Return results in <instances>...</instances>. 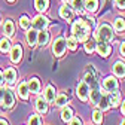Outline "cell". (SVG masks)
Returning <instances> with one entry per match:
<instances>
[{
    "mask_svg": "<svg viewBox=\"0 0 125 125\" xmlns=\"http://www.w3.org/2000/svg\"><path fill=\"white\" fill-rule=\"evenodd\" d=\"M72 30H73V34H74V37L77 39V42H86V40H88V36H89V25H88L85 21H82V20L76 21V22L73 24Z\"/></svg>",
    "mask_w": 125,
    "mask_h": 125,
    "instance_id": "6da1fadb",
    "label": "cell"
},
{
    "mask_svg": "<svg viewBox=\"0 0 125 125\" xmlns=\"http://www.w3.org/2000/svg\"><path fill=\"white\" fill-rule=\"evenodd\" d=\"M20 25H21L24 30H28L30 25H31V20H28L27 17H21V20H20Z\"/></svg>",
    "mask_w": 125,
    "mask_h": 125,
    "instance_id": "4dcf8cb0",
    "label": "cell"
},
{
    "mask_svg": "<svg viewBox=\"0 0 125 125\" xmlns=\"http://www.w3.org/2000/svg\"><path fill=\"white\" fill-rule=\"evenodd\" d=\"M94 51H95V43L91 42V40H88V42L85 43V52H86V54H92Z\"/></svg>",
    "mask_w": 125,
    "mask_h": 125,
    "instance_id": "1f68e13d",
    "label": "cell"
},
{
    "mask_svg": "<svg viewBox=\"0 0 125 125\" xmlns=\"http://www.w3.org/2000/svg\"><path fill=\"white\" fill-rule=\"evenodd\" d=\"M0 125H8V122L5 119H0Z\"/></svg>",
    "mask_w": 125,
    "mask_h": 125,
    "instance_id": "60d3db41",
    "label": "cell"
},
{
    "mask_svg": "<svg viewBox=\"0 0 125 125\" xmlns=\"http://www.w3.org/2000/svg\"><path fill=\"white\" fill-rule=\"evenodd\" d=\"M100 97H101V94H100V91H98L97 88L91 89V104L97 106V104H98V100H100Z\"/></svg>",
    "mask_w": 125,
    "mask_h": 125,
    "instance_id": "484cf974",
    "label": "cell"
},
{
    "mask_svg": "<svg viewBox=\"0 0 125 125\" xmlns=\"http://www.w3.org/2000/svg\"><path fill=\"white\" fill-rule=\"evenodd\" d=\"M95 37L98 42H110L113 39V30L109 24H101L98 28H97V33H95Z\"/></svg>",
    "mask_w": 125,
    "mask_h": 125,
    "instance_id": "7a4b0ae2",
    "label": "cell"
},
{
    "mask_svg": "<svg viewBox=\"0 0 125 125\" xmlns=\"http://www.w3.org/2000/svg\"><path fill=\"white\" fill-rule=\"evenodd\" d=\"M92 121L95 122L97 125L103 124V112L101 110H94L92 112Z\"/></svg>",
    "mask_w": 125,
    "mask_h": 125,
    "instance_id": "f1b7e54d",
    "label": "cell"
},
{
    "mask_svg": "<svg viewBox=\"0 0 125 125\" xmlns=\"http://www.w3.org/2000/svg\"><path fill=\"white\" fill-rule=\"evenodd\" d=\"M3 77H5V81H6L9 85H12V83L15 82V79H17V72H15L13 69H6Z\"/></svg>",
    "mask_w": 125,
    "mask_h": 125,
    "instance_id": "9a60e30c",
    "label": "cell"
},
{
    "mask_svg": "<svg viewBox=\"0 0 125 125\" xmlns=\"http://www.w3.org/2000/svg\"><path fill=\"white\" fill-rule=\"evenodd\" d=\"M28 89H30V92H33V94H37V92H40V82L37 81V79H31L28 83Z\"/></svg>",
    "mask_w": 125,
    "mask_h": 125,
    "instance_id": "44dd1931",
    "label": "cell"
},
{
    "mask_svg": "<svg viewBox=\"0 0 125 125\" xmlns=\"http://www.w3.org/2000/svg\"><path fill=\"white\" fill-rule=\"evenodd\" d=\"M2 103H3V106H5L6 109H10V107L13 106V95H12V92H10L9 89L5 91V95H3Z\"/></svg>",
    "mask_w": 125,
    "mask_h": 125,
    "instance_id": "4fadbf2b",
    "label": "cell"
},
{
    "mask_svg": "<svg viewBox=\"0 0 125 125\" xmlns=\"http://www.w3.org/2000/svg\"><path fill=\"white\" fill-rule=\"evenodd\" d=\"M3 82H5V77H3V73L0 72V86L3 85Z\"/></svg>",
    "mask_w": 125,
    "mask_h": 125,
    "instance_id": "f35d334b",
    "label": "cell"
},
{
    "mask_svg": "<svg viewBox=\"0 0 125 125\" xmlns=\"http://www.w3.org/2000/svg\"><path fill=\"white\" fill-rule=\"evenodd\" d=\"M95 49H97V52H98L100 55H103V57L110 55V52H112L110 45H109V43H106V42H98V45L95 46Z\"/></svg>",
    "mask_w": 125,
    "mask_h": 125,
    "instance_id": "ba28073f",
    "label": "cell"
},
{
    "mask_svg": "<svg viewBox=\"0 0 125 125\" xmlns=\"http://www.w3.org/2000/svg\"><path fill=\"white\" fill-rule=\"evenodd\" d=\"M119 101H121V95L118 91H113L110 95H109V103H110V107H116L119 106Z\"/></svg>",
    "mask_w": 125,
    "mask_h": 125,
    "instance_id": "d6986e66",
    "label": "cell"
},
{
    "mask_svg": "<svg viewBox=\"0 0 125 125\" xmlns=\"http://www.w3.org/2000/svg\"><path fill=\"white\" fill-rule=\"evenodd\" d=\"M103 86H104V89H106V91L113 92V91H116V89H118V81L115 79L113 76H109V77H106V79H104Z\"/></svg>",
    "mask_w": 125,
    "mask_h": 125,
    "instance_id": "5b68a950",
    "label": "cell"
},
{
    "mask_svg": "<svg viewBox=\"0 0 125 125\" xmlns=\"http://www.w3.org/2000/svg\"><path fill=\"white\" fill-rule=\"evenodd\" d=\"M119 52H121V55H122V57H125V42H122V43H121V49H119Z\"/></svg>",
    "mask_w": 125,
    "mask_h": 125,
    "instance_id": "8d00e7d4",
    "label": "cell"
},
{
    "mask_svg": "<svg viewBox=\"0 0 125 125\" xmlns=\"http://www.w3.org/2000/svg\"><path fill=\"white\" fill-rule=\"evenodd\" d=\"M28 125H40V118L37 115H31L28 119Z\"/></svg>",
    "mask_w": 125,
    "mask_h": 125,
    "instance_id": "836d02e7",
    "label": "cell"
},
{
    "mask_svg": "<svg viewBox=\"0 0 125 125\" xmlns=\"http://www.w3.org/2000/svg\"><path fill=\"white\" fill-rule=\"evenodd\" d=\"M3 31H5V34H6L8 37H10V36L15 33V27H13V22H12L10 20H6V22H5V25H3Z\"/></svg>",
    "mask_w": 125,
    "mask_h": 125,
    "instance_id": "ffe728a7",
    "label": "cell"
},
{
    "mask_svg": "<svg viewBox=\"0 0 125 125\" xmlns=\"http://www.w3.org/2000/svg\"><path fill=\"white\" fill-rule=\"evenodd\" d=\"M67 103H69V98H67V95H64V94H61V95H58V97H55V106L57 107H64V106H67Z\"/></svg>",
    "mask_w": 125,
    "mask_h": 125,
    "instance_id": "d4e9b609",
    "label": "cell"
},
{
    "mask_svg": "<svg viewBox=\"0 0 125 125\" xmlns=\"http://www.w3.org/2000/svg\"><path fill=\"white\" fill-rule=\"evenodd\" d=\"M5 91H6V89H3V88H0V103H2V100H3V95H5Z\"/></svg>",
    "mask_w": 125,
    "mask_h": 125,
    "instance_id": "74e56055",
    "label": "cell"
},
{
    "mask_svg": "<svg viewBox=\"0 0 125 125\" xmlns=\"http://www.w3.org/2000/svg\"><path fill=\"white\" fill-rule=\"evenodd\" d=\"M62 2H67V0H62Z\"/></svg>",
    "mask_w": 125,
    "mask_h": 125,
    "instance_id": "ee69618b",
    "label": "cell"
},
{
    "mask_svg": "<svg viewBox=\"0 0 125 125\" xmlns=\"http://www.w3.org/2000/svg\"><path fill=\"white\" fill-rule=\"evenodd\" d=\"M0 51H2V52L10 51V42H9V39H2V40H0Z\"/></svg>",
    "mask_w": 125,
    "mask_h": 125,
    "instance_id": "f546056e",
    "label": "cell"
},
{
    "mask_svg": "<svg viewBox=\"0 0 125 125\" xmlns=\"http://www.w3.org/2000/svg\"><path fill=\"white\" fill-rule=\"evenodd\" d=\"M8 2H13V0H8Z\"/></svg>",
    "mask_w": 125,
    "mask_h": 125,
    "instance_id": "7bdbcfd3",
    "label": "cell"
},
{
    "mask_svg": "<svg viewBox=\"0 0 125 125\" xmlns=\"http://www.w3.org/2000/svg\"><path fill=\"white\" fill-rule=\"evenodd\" d=\"M17 92H18L20 98H22V100H27V98H28V94H30L28 85H27V83H20V86H18Z\"/></svg>",
    "mask_w": 125,
    "mask_h": 125,
    "instance_id": "2e32d148",
    "label": "cell"
},
{
    "mask_svg": "<svg viewBox=\"0 0 125 125\" xmlns=\"http://www.w3.org/2000/svg\"><path fill=\"white\" fill-rule=\"evenodd\" d=\"M72 118H73V110H72L70 107L64 106V109H62V112H61V119L64 121V122H69Z\"/></svg>",
    "mask_w": 125,
    "mask_h": 125,
    "instance_id": "7402d4cb",
    "label": "cell"
},
{
    "mask_svg": "<svg viewBox=\"0 0 125 125\" xmlns=\"http://www.w3.org/2000/svg\"><path fill=\"white\" fill-rule=\"evenodd\" d=\"M55 97H57V92H55V88L48 85L45 89V100L48 101V103H54L55 101Z\"/></svg>",
    "mask_w": 125,
    "mask_h": 125,
    "instance_id": "9c48e42d",
    "label": "cell"
},
{
    "mask_svg": "<svg viewBox=\"0 0 125 125\" xmlns=\"http://www.w3.org/2000/svg\"><path fill=\"white\" fill-rule=\"evenodd\" d=\"M48 42H49V33L46 30H40L39 33H37V43L40 46H45Z\"/></svg>",
    "mask_w": 125,
    "mask_h": 125,
    "instance_id": "5bb4252c",
    "label": "cell"
},
{
    "mask_svg": "<svg viewBox=\"0 0 125 125\" xmlns=\"http://www.w3.org/2000/svg\"><path fill=\"white\" fill-rule=\"evenodd\" d=\"M115 5L119 8V9H125V0H115Z\"/></svg>",
    "mask_w": 125,
    "mask_h": 125,
    "instance_id": "e575fe53",
    "label": "cell"
},
{
    "mask_svg": "<svg viewBox=\"0 0 125 125\" xmlns=\"http://www.w3.org/2000/svg\"><path fill=\"white\" fill-rule=\"evenodd\" d=\"M113 73L118 76V77H124L125 76V64L122 61H116L113 64Z\"/></svg>",
    "mask_w": 125,
    "mask_h": 125,
    "instance_id": "7c38bea8",
    "label": "cell"
},
{
    "mask_svg": "<svg viewBox=\"0 0 125 125\" xmlns=\"http://www.w3.org/2000/svg\"><path fill=\"white\" fill-rule=\"evenodd\" d=\"M48 101H46L45 98H37L36 100V109H37V112L40 115H45L46 112H48Z\"/></svg>",
    "mask_w": 125,
    "mask_h": 125,
    "instance_id": "8fae6325",
    "label": "cell"
},
{
    "mask_svg": "<svg viewBox=\"0 0 125 125\" xmlns=\"http://www.w3.org/2000/svg\"><path fill=\"white\" fill-rule=\"evenodd\" d=\"M34 5L39 12H45L49 6V0H34Z\"/></svg>",
    "mask_w": 125,
    "mask_h": 125,
    "instance_id": "603a6c76",
    "label": "cell"
},
{
    "mask_svg": "<svg viewBox=\"0 0 125 125\" xmlns=\"http://www.w3.org/2000/svg\"><path fill=\"white\" fill-rule=\"evenodd\" d=\"M122 113H124V115H125V100H124V101H122Z\"/></svg>",
    "mask_w": 125,
    "mask_h": 125,
    "instance_id": "ab89813d",
    "label": "cell"
},
{
    "mask_svg": "<svg viewBox=\"0 0 125 125\" xmlns=\"http://www.w3.org/2000/svg\"><path fill=\"white\" fill-rule=\"evenodd\" d=\"M77 39L74 37V36H72V37H67V40H66V45H67V48L70 49V51H76V48H77Z\"/></svg>",
    "mask_w": 125,
    "mask_h": 125,
    "instance_id": "4316f807",
    "label": "cell"
},
{
    "mask_svg": "<svg viewBox=\"0 0 125 125\" xmlns=\"http://www.w3.org/2000/svg\"><path fill=\"white\" fill-rule=\"evenodd\" d=\"M60 15H61V18H62V20L72 21V18H73V10H72L67 5H64V6H61V8H60Z\"/></svg>",
    "mask_w": 125,
    "mask_h": 125,
    "instance_id": "30bf717a",
    "label": "cell"
},
{
    "mask_svg": "<svg viewBox=\"0 0 125 125\" xmlns=\"http://www.w3.org/2000/svg\"><path fill=\"white\" fill-rule=\"evenodd\" d=\"M76 94L82 101H86L88 97H89V86L86 82H79L77 83V88H76Z\"/></svg>",
    "mask_w": 125,
    "mask_h": 125,
    "instance_id": "277c9868",
    "label": "cell"
},
{
    "mask_svg": "<svg viewBox=\"0 0 125 125\" xmlns=\"http://www.w3.org/2000/svg\"><path fill=\"white\" fill-rule=\"evenodd\" d=\"M83 3H85L83 0H72V5H73V8H74L77 12L83 9Z\"/></svg>",
    "mask_w": 125,
    "mask_h": 125,
    "instance_id": "d6a6232c",
    "label": "cell"
},
{
    "mask_svg": "<svg viewBox=\"0 0 125 125\" xmlns=\"http://www.w3.org/2000/svg\"><path fill=\"white\" fill-rule=\"evenodd\" d=\"M115 30L118 31V33H122V31L125 30V21H124V18H116L115 20Z\"/></svg>",
    "mask_w": 125,
    "mask_h": 125,
    "instance_id": "83f0119b",
    "label": "cell"
},
{
    "mask_svg": "<svg viewBox=\"0 0 125 125\" xmlns=\"http://www.w3.org/2000/svg\"><path fill=\"white\" fill-rule=\"evenodd\" d=\"M83 8H85L88 12H95L97 8H98V0H85Z\"/></svg>",
    "mask_w": 125,
    "mask_h": 125,
    "instance_id": "ac0fdd59",
    "label": "cell"
},
{
    "mask_svg": "<svg viewBox=\"0 0 125 125\" xmlns=\"http://www.w3.org/2000/svg\"><path fill=\"white\" fill-rule=\"evenodd\" d=\"M121 125H125V119H124V121H122V124H121Z\"/></svg>",
    "mask_w": 125,
    "mask_h": 125,
    "instance_id": "b9f144b4",
    "label": "cell"
},
{
    "mask_svg": "<svg viewBox=\"0 0 125 125\" xmlns=\"http://www.w3.org/2000/svg\"><path fill=\"white\" fill-rule=\"evenodd\" d=\"M48 24H49L48 18H46V17H42V15H39V17H36V18L33 20V27H34V30H45Z\"/></svg>",
    "mask_w": 125,
    "mask_h": 125,
    "instance_id": "8992f818",
    "label": "cell"
},
{
    "mask_svg": "<svg viewBox=\"0 0 125 125\" xmlns=\"http://www.w3.org/2000/svg\"><path fill=\"white\" fill-rule=\"evenodd\" d=\"M27 42H28L30 46H33V45L37 43V31L34 28H31V30L27 31Z\"/></svg>",
    "mask_w": 125,
    "mask_h": 125,
    "instance_id": "e0dca14e",
    "label": "cell"
},
{
    "mask_svg": "<svg viewBox=\"0 0 125 125\" xmlns=\"http://www.w3.org/2000/svg\"><path fill=\"white\" fill-rule=\"evenodd\" d=\"M97 106L101 109V110H107V109L110 107V103H109V95H101Z\"/></svg>",
    "mask_w": 125,
    "mask_h": 125,
    "instance_id": "cb8c5ba5",
    "label": "cell"
},
{
    "mask_svg": "<svg viewBox=\"0 0 125 125\" xmlns=\"http://www.w3.org/2000/svg\"><path fill=\"white\" fill-rule=\"evenodd\" d=\"M66 49H67L66 39L58 37V39H55V40H54V43H52V52H54V55H55V57H61L62 54L66 52Z\"/></svg>",
    "mask_w": 125,
    "mask_h": 125,
    "instance_id": "3957f363",
    "label": "cell"
},
{
    "mask_svg": "<svg viewBox=\"0 0 125 125\" xmlns=\"http://www.w3.org/2000/svg\"><path fill=\"white\" fill-rule=\"evenodd\" d=\"M22 58V48L20 45H15L13 48H10V60L13 62H20Z\"/></svg>",
    "mask_w": 125,
    "mask_h": 125,
    "instance_id": "52a82bcc",
    "label": "cell"
},
{
    "mask_svg": "<svg viewBox=\"0 0 125 125\" xmlns=\"http://www.w3.org/2000/svg\"><path fill=\"white\" fill-rule=\"evenodd\" d=\"M70 125H82V121L79 118H72L70 119Z\"/></svg>",
    "mask_w": 125,
    "mask_h": 125,
    "instance_id": "d590c367",
    "label": "cell"
}]
</instances>
